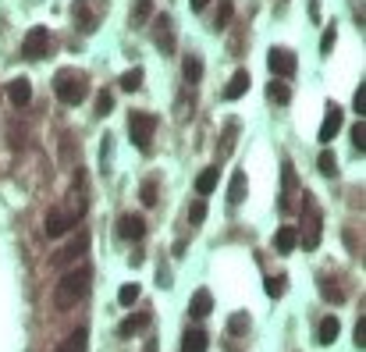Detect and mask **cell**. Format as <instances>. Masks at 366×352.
<instances>
[{
    "instance_id": "cell-1",
    "label": "cell",
    "mask_w": 366,
    "mask_h": 352,
    "mask_svg": "<svg viewBox=\"0 0 366 352\" xmlns=\"http://www.w3.org/2000/svg\"><path fill=\"white\" fill-rule=\"evenodd\" d=\"M89 278H93V271H89V267H72V271H65V278L57 281V296H53L57 310H72V306L85 296Z\"/></svg>"
},
{
    "instance_id": "cell-2",
    "label": "cell",
    "mask_w": 366,
    "mask_h": 352,
    "mask_svg": "<svg viewBox=\"0 0 366 352\" xmlns=\"http://www.w3.org/2000/svg\"><path fill=\"white\" fill-rule=\"evenodd\" d=\"M53 93L60 97V103H68V107L82 103V100L89 97V78H85V72L60 68V72L53 75Z\"/></svg>"
},
{
    "instance_id": "cell-3",
    "label": "cell",
    "mask_w": 366,
    "mask_h": 352,
    "mask_svg": "<svg viewBox=\"0 0 366 352\" xmlns=\"http://www.w3.org/2000/svg\"><path fill=\"white\" fill-rule=\"evenodd\" d=\"M153 132H157V114H149V110H135L128 117V135L135 142V150H149V142H153Z\"/></svg>"
},
{
    "instance_id": "cell-4",
    "label": "cell",
    "mask_w": 366,
    "mask_h": 352,
    "mask_svg": "<svg viewBox=\"0 0 366 352\" xmlns=\"http://www.w3.org/2000/svg\"><path fill=\"white\" fill-rule=\"evenodd\" d=\"M47 47H50L47 25H36V28H28L25 40H22V57H28V61H40V57L47 53Z\"/></svg>"
},
{
    "instance_id": "cell-5",
    "label": "cell",
    "mask_w": 366,
    "mask_h": 352,
    "mask_svg": "<svg viewBox=\"0 0 366 352\" xmlns=\"http://www.w3.org/2000/svg\"><path fill=\"white\" fill-rule=\"evenodd\" d=\"M267 68H270L274 75L288 78V75H295L299 61H295V53H292V50H285V47H274V50L267 53Z\"/></svg>"
},
{
    "instance_id": "cell-6",
    "label": "cell",
    "mask_w": 366,
    "mask_h": 352,
    "mask_svg": "<svg viewBox=\"0 0 366 352\" xmlns=\"http://www.w3.org/2000/svg\"><path fill=\"white\" fill-rule=\"evenodd\" d=\"M72 15H75V22L82 25V33H93L97 22H100V8H97V0H75V4H72Z\"/></svg>"
},
{
    "instance_id": "cell-7",
    "label": "cell",
    "mask_w": 366,
    "mask_h": 352,
    "mask_svg": "<svg viewBox=\"0 0 366 352\" xmlns=\"http://www.w3.org/2000/svg\"><path fill=\"white\" fill-rule=\"evenodd\" d=\"M338 128H342V107H338V103H331L327 114H324V125H320V135H317V139L327 146L334 135H338Z\"/></svg>"
},
{
    "instance_id": "cell-8",
    "label": "cell",
    "mask_w": 366,
    "mask_h": 352,
    "mask_svg": "<svg viewBox=\"0 0 366 352\" xmlns=\"http://www.w3.org/2000/svg\"><path fill=\"white\" fill-rule=\"evenodd\" d=\"M117 235L121 239H132V242H139L142 235H146V221L139 217V214H125L117 221Z\"/></svg>"
},
{
    "instance_id": "cell-9",
    "label": "cell",
    "mask_w": 366,
    "mask_h": 352,
    "mask_svg": "<svg viewBox=\"0 0 366 352\" xmlns=\"http://www.w3.org/2000/svg\"><path fill=\"white\" fill-rule=\"evenodd\" d=\"M72 224H75V217H72V214H65V210H50V214H47V221H43V228H47L50 239H60V235H65Z\"/></svg>"
},
{
    "instance_id": "cell-10",
    "label": "cell",
    "mask_w": 366,
    "mask_h": 352,
    "mask_svg": "<svg viewBox=\"0 0 366 352\" xmlns=\"http://www.w3.org/2000/svg\"><path fill=\"white\" fill-rule=\"evenodd\" d=\"M8 97H11V103H15V107H25L28 100H33V82H28L25 75L11 78V82H8Z\"/></svg>"
},
{
    "instance_id": "cell-11",
    "label": "cell",
    "mask_w": 366,
    "mask_h": 352,
    "mask_svg": "<svg viewBox=\"0 0 366 352\" xmlns=\"http://www.w3.org/2000/svg\"><path fill=\"white\" fill-rule=\"evenodd\" d=\"M85 246H89V235H78V239L72 242V246H65L57 256H53V267H68V263H75L82 253H85Z\"/></svg>"
},
{
    "instance_id": "cell-12",
    "label": "cell",
    "mask_w": 366,
    "mask_h": 352,
    "mask_svg": "<svg viewBox=\"0 0 366 352\" xmlns=\"http://www.w3.org/2000/svg\"><path fill=\"white\" fill-rule=\"evenodd\" d=\"M249 82H253L249 72H246V68H238V72L231 75V82L224 85V100H238L242 93H249Z\"/></svg>"
},
{
    "instance_id": "cell-13",
    "label": "cell",
    "mask_w": 366,
    "mask_h": 352,
    "mask_svg": "<svg viewBox=\"0 0 366 352\" xmlns=\"http://www.w3.org/2000/svg\"><path fill=\"white\" fill-rule=\"evenodd\" d=\"M246 192H249L246 171H235V174H231V185H228V203H235V207H238V203L246 199Z\"/></svg>"
},
{
    "instance_id": "cell-14",
    "label": "cell",
    "mask_w": 366,
    "mask_h": 352,
    "mask_svg": "<svg viewBox=\"0 0 366 352\" xmlns=\"http://www.w3.org/2000/svg\"><path fill=\"white\" fill-rule=\"evenodd\" d=\"M338 331H342L338 317H331V313H327V317L320 320V328H317V342H320V345H331L334 338H338Z\"/></svg>"
},
{
    "instance_id": "cell-15",
    "label": "cell",
    "mask_w": 366,
    "mask_h": 352,
    "mask_svg": "<svg viewBox=\"0 0 366 352\" xmlns=\"http://www.w3.org/2000/svg\"><path fill=\"white\" fill-rule=\"evenodd\" d=\"M274 246H278V253H292V249L299 246V231H295L292 224L278 228V235H274Z\"/></svg>"
},
{
    "instance_id": "cell-16",
    "label": "cell",
    "mask_w": 366,
    "mask_h": 352,
    "mask_svg": "<svg viewBox=\"0 0 366 352\" xmlns=\"http://www.w3.org/2000/svg\"><path fill=\"white\" fill-rule=\"evenodd\" d=\"M189 310H192V317H210V310H213V296H210V288H199L196 296H192V303H189Z\"/></svg>"
},
{
    "instance_id": "cell-17",
    "label": "cell",
    "mask_w": 366,
    "mask_h": 352,
    "mask_svg": "<svg viewBox=\"0 0 366 352\" xmlns=\"http://www.w3.org/2000/svg\"><path fill=\"white\" fill-rule=\"evenodd\" d=\"M149 324V313H135V317H125V320H121V324H117V335L121 338H132L139 328H146Z\"/></svg>"
},
{
    "instance_id": "cell-18",
    "label": "cell",
    "mask_w": 366,
    "mask_h": 352,
    "mask_svg": "<svg viewBox=\"0 0 366 352\" xmlns=\"http://www.w3.org/2000/svg\"><path fill=\"white\" fill-rule=\"evenodd\" d=\"M85 338H89V331H85V328H78V331H72L65 342H60L53 352H85Z\"/></svg>"
},
{
    "instance_id": "cell-19",
    "label": "cell",
    "mask_w": 366,
    "mask_h": 352,
    "mask_svg": "<svg viewBox=\"0 0 366 352\" xmlns=\"http://www.w3.org/2000/svg\"><path fill=\"white\" fill-rule=\"evenodd\" d=\"M206 335L203 331H185V338H181V352H206Z\"/></svg>"
},
{
    "instance_id": "cell-20",
    "label": "cell",
    "mask_w": 366,
    "mask_h": 352,
    "mask_svg": "<svg viewBox=\"0 0 366 352\" xmlns=\"http://www.w3.org/2000/svg\"><path fill=\"white\" fill-rule=\"evenodd\" d=\"M217 174H221L217 167H206V171L199 174V178H196V192H199V196H206V192L217 189Z\"/></svg>"
},
{
    "instance_id": "cell-21",
    "label": "cell",
    "mask_w": 366,
    "mask_h": 352,
    "mask_svg": "<svg viewBox=\"0 0 366 352\" xmlns=\"http://www.w3.org/2000/svg\"><path fill=\"white\" fill-rule=\"evenodd\" d=\"M181 72H185V82H199L203 78V61H199L196 53H189L185 65H181Z\"/></svg>"
},
{
    "instance_id": "cell-22",
    "label": "cell",
    "mask_w": 366,
    "mask_h": 352,
    "mask_svg": "<svg viewBox=\"0 0 366 352\" xmlns=\"http://www.w3.org/2000/svg\"><path fill=\"white\" fill-rule=\"evenodd\" d=\"M267 97H270L274 103H288V100H292V90H288L285 82H270V85H267Z\"/></svg>"
},
{
    "instance_id": "cell-23",
    "label": "cell",
    "mask_w": 366,
    "mask_h": 352,
    "mask_svg": "<svg viewBox=\"0 0 366 352\" xmlns=\"http://www.w3.org/2000/svg\"><path fill=\"white\" fill-rule=\"evenodd\" d=\"M317 167H320V174H327V178H334V174H338V160H334V153H331V150H324V153H320Z\"/></svg>"
},
{
    "instance_id": "cell-24",
    "label": "cell",
    "mask_w": 366,
    "mask_h": 352,
    "mask_svg": "<svg viewBox=\"0 0 366 352\" xmlns=\"http://www.w3.org/2000/svg\"><path fill=\"white\" fill-rule=\"evenodd\" d=\"M139 85H142V68H132V72H125V75H121V90L135 93Z\"/></svg>"
},
{
    "instance_id": "cell-25",
    "label": "cell",
    "mask_w": 366,
    "mask_h": 352,
    "mask_svg": "<svg viewBox=\"0 0 366 352\" xmlns=\"http://www.w3.org/2000/svg\"><path fill=\"white\" fill-rule=\"evenodd\" d=\"M235 135H238V125H235V121H228V128H224V135H221L224 142H221V153H217V157H228V153H231V146H235Z\"/></svg>"
},
{
    "instance_id": "cell-26",
    "label": "cell",
    "mask_w": 366,
    "mask_h": 352,
    "mask_svg": "<svg viewBox=\"0 0 366 352\" xmlns=\"http://www.w3.org/2000/svg\"><path fill=\"white\" fill-rule=\"evenodd\" d=\"M320 292H324V299H334V303L345 299V292L338 285H331V278H320Z\"/></svg>"
},
{
    "instance_id": "cell-27",
    "label": "cell",
    "mask_w": 366,
    "mask_h": 352,
    "mask_svg": "<svg viewBox=\"0 0 366 352\" xmlns=\"http://www.w3.org/2000/svg\"><path fill=\"white\" fill-rule=\"evenodd\" d=\"M139 299V285H121V292H117V303L121 306H132Z\"/></svg>"
},
{
    "instance_id": "cell-28",
    "label": "cell",
    "mask_w": 366,
    "mask_h": 352,
    "mask_svg": "<svg viewBox=\"0 0 366 352\" xmlns=\"http://www.w3.org/2000/svg\"><path fill=\"white\" fill-rule=\"evenodd\" d=\"M263 288H267V296H270V299H281V296H285V278H281V274H278V278H267Z\"/></svg>"
},
{
    "instance_id": "cell-29",
    "label": "cell",
    "mask_w": 366,
    "mask_h": 352,
    "mask_svg": "<svg viewBox=\"0 0 366 352\" xmlns=\"http://www.w3.org/2000/svg\"><path fill=\"white\" fill-rule=\"evenodd\" d=\"M228 331H231V335H242V331H249V313H235V317L228 320Z\"/></svg>"
},
{
    "instance_id": "cell-30",
    "label": "cell",
    "mask_w": 366,
    "mask_h": 352,
    "mask_svg": "<svg viewBox=\"0 0 366 352\" xmlns=\"http://www.w3.org/2000/svg\"><path fill=\"white\" fill-rule=\"evenodd\" d=\"M149 15H153V0H135V15H132V22L139 25V22H146Z\"/></svg>"
},
{
    "instance_id": "cell-31",
    "label": "cell",
    "mask_w": 366,
    "mask_h": 352,
    "mask_svg": "<svg viewBox=\"0 0 366 352\" xmlns=\"http://www.w3.org/2000/svg\"><path fill=\"white\" fill-rule=\"evenodd\" d=\"M139 199L146 203V207H153V203H157V182H153V178H149V182H142V192H139Z\"/></svg>"
},
{
    "instance_id": "cell-32",
    "label": "cell",
    "mask_w": 366,
    "mask_h": 352,
    "mask_svg": "<svg viewBox=\"0 0 366 352\" xmlns=\"http://www.w3.org/2000/svg\"><path fill=\"white\" fill-rule=\"evenodd\" d=\"M352 107H356L359 121H363V114H366V82H359V90H356V97H352Z\"/></svg>"
},
{
    "instance_id": "cell-33",
    "label": "cell",
    "mask_w": 366,
    "mask_h": 352,
    "mask_svg": "<svg viewBox=\"0 0 366 352\" xmlns=\"http://www.w3.org/2000/svg\"><path fill=\"white\" fill-rule=\"evenodd\" d=\"M228 22H231V0H224V4H221L217 18H213V28H224Z\"/></svg>"
},
{
    "instance_id": "cell-34",
    "label": "cell",
    "mask_w": 366,
    "mask_h": 352,
    "mask_svg": "<svg viewBox=\"0 0 366 352\" xmlns=\"http://www.w3.org/2000/svg\"><path fill=\"white\" fill-rule=\"evenodd\" d=\"M110 110H114V97H110V93H100V97H97V114L107 117Z\"/></svg>"
},
{
    "instance_id": "cell-35",
    "label": "cell",
    "mask_w": 366,
    "mask_h": 352,
    "mask_svg": "<svg viewBox=\"0 0 366 352\" xmlns=\"http://www.w3.org/2000/svg\"><path fill=\"white\" fill-rule=\"evenodd\" d=\"M203 217H206V199H196L192 210H189V221L192 224H203Z\"/></svg>"
},
{
    "instance_id": "cell-36",
    "label": "cell",
    "mask_w": 366,
    "mask_h": 352,
    "mask_svg": "<svg viewBox=\"0 0 366 352\" xmlns=\"http://www.w3.org/2000/svg\"><path fill=\"white\" fill-rule=\"evenodd\" d=\"M352 142H356V150H359V153L366 150V125H363V121L352 128Z\"/></svg>"
},
{
    "instance_id": "cell-37",
    "label": "cell",
    "mask_w": 366,
    "mask_h": 352,
    "mask_svg": "<svg viewBox=\"0 0 366 352\" xmlns=\"http://www.w3.org/2000/svg\"><path fill=\"white\" fill-rule=\"evenodd\" d=\"M334 40H338V33H334V25L327 28V33L320 36V53H331V47H334Z\"/></svg>"
},
{
    "instance_id": "cell-38",
    "label": "cell",
    "mask_w": 366,
    "mask_h": 352,
    "mask_svg": "<svg viewBox=\"0 0 366 352\" xmlns=\"http://www.w3.org/2000/svg\"><path fill=\"white\" fill-rule=\"evenodd\" d=\"M356 349H366V317L356 320Z\"/></svg>"
},
{
    "instance_id": "cell-39",
    "label": "cell",
    "mask_w": 366,
    "mask_h": 352,
    "mask_svg": "<svg viewBox=\"0 0 366 352\" xmlns=\"http://www.w3.org/2000/svg\"><path fill=\"white\" fill-rule=\"evenodd\" d=\"M310 18L320 22V0H310Z\"/></svg>"
},
{
    "instance_id": "cell-40",
    "label": "cell",
    "mask_w": 366,
    "mask_h": 352,
    "mask_svg": "<svg viewBox=\"0 0 366 352\" xmlns=\"http://www.w3.org/2000/svg\"><path fill=\"white\" fill-rule=\"evenodd\" d=\"M206 4H210V0H192V11H203Z\"/></svg>"
}]
</instances>
